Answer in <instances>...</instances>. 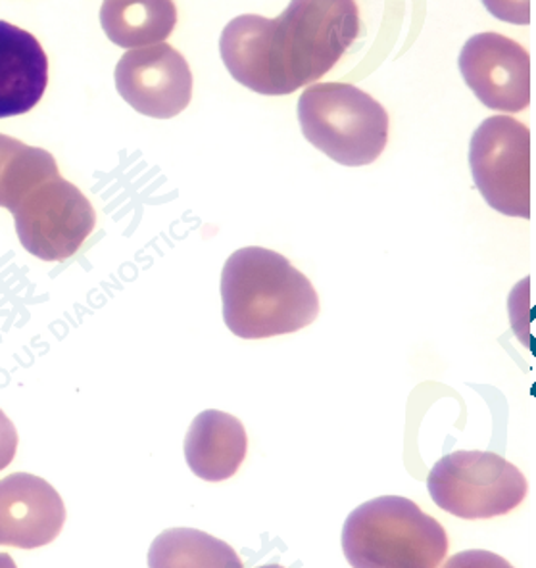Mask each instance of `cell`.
<instances>
[{"label": "cell", "instance_id": "obj_12", "mask_svg": "<svg viewBox=\"0 0 536 568\" xmlns=\"http://www.w3.org/2000/svg\"><path fill=\"white\" fill-rule=\"evenodd\" d=\"M249 436L241 420L230 413L206 409L191 423L185 438L189 469L206 483H223L241 469Z\"/></svg>", "mask_w": 536, "mask_h": 568}, {"label": "cell", "instance_id": "obj_4", "mask_svg": "<svg viewBox=\"0 0 536 568\" xmlns=\"http://www.w3.org/2000/svg\"><path fill=\"white\" fill-rule=\"evenodd\" d=\"M306 141L346 168L370 165L388 142V114L372 94L351 83H315L299 100Z\"/></svg>", "mask_w": 536, "mask_h": 568}, {"label": "cell", "instance_id": "obj_1", "mask_svg": "<svg viewBox=\"0 0 536 568\" xmlns=\"http://www.w3.org/2000/svg\"><path fill=\"white\" fill-rule=\"evenodd\" d=\"M223 321L244 341L299 333L320 315L310 278L280 252L236 250L222 271Z\"/></svg>", "mask_w": 536, "mask_h": 568}, {"label": "cell", "instance_id": "obj_18", "mask_svg": "<svg viewBox=\"0 0 536 568\" xmlns=\"http://www.w3.org/2000/svg\"><path fill=\"white\" fill-rule=\"evenodd\" d=\"M16 449H18V433H16L12 420L0 409V470L7 469L10 463L14 462Z\"/></svg>", "mask_w": 536, "mask_h": 568}, {"label": "cell", "instance_id": "obj_5", "mask_svg": "<svg viewBox=\"0 0 536 568\" xmlns=\"http://www.w3.org/2000/svg\"><path fill=\"white\" fill-rule=\"evenodd\" d=\"M431 499L464 520H486L515 511L529 484L522 470L493 452H454L427 476Z\"/></svg>", "mask_w": 536, "mask_h": 568}, {"label": "cell", "instance_id": "obj_15", "mask_svg": "<svg viewBox=\"0 0 536 568\" xmlns=\"http://www.w3.org/2000/svg\"><path fill=\"white\" fill-rule=\"evenodd\" d=\"M149 567H243L235 549L214 536L191 530L172 528L160 534L151 551Z\"/></svg>", "mask_w": 536, "mask_h": 568}, {"label": "cell", "instance_id": "obj_16", "mask_svg": "<svg viewBox=\"0 0 536 568\" xmlns=\"http://www.w3.org/2000/svg\"><path fill=\"white\" fill-rule=\"evenodd\" d=\"M57 173L51 152L0 133V207L10 210L31 186Z\"/></svg>", "mask_w": 536, "mask_h": 568}, {"label": "cell", "instance_id": "obj_17", "mask_svg": "<svg viewBox=\"0 0 536 568\" xmlns=\"http://www.w3.org/2000/svg\"><path fill=\"white\" fill-rule=\"evenodd\" d=\"M491 16L502 22L527 26L530 23V0H483Z\"/></svg>", "mask_w": 536, "mask_h": 568}, {"label": "cell", "instance_id": "obj_2", "mask_svg": "<svg viewBox=\"0 0 536 568\" xmlns=\"http://www.w3.org/2000/svg\"><path fill=\"white\" fill-rule=\"evenodd\" d=\"M360 29L356 0H291L270 33L275 97L293 94L333 70Z\"/></svg>", "mask_w": 536, "mask_h": 568}, {"label": "cell", "instance_id": "obj_6", "mask_svg": "<svg viewBox=\"0 0 536 568\" xmlns=\"http://www.w3.org/2000/svg\"><path fill=\"white\" fill-rule=\"evenodd\" d=\"M23 248L41 262H65L93 233L97 213L60 173L39 181L10 207Z\"/></svg>", "mask_w": 536, "mask_h": 568}, {"label": "cell", "instance_id": "obj_10", "mask_svg": "<svg viewBox=\"0 0 536 568\" xmlns=\"http://www.w3.org/2000/svg\"><path fill=\"white\" fill-rule=\"evenodd\" d=\"M64 523V501L41 476L14 473L0 480V546H49Z\"/></svg>", "mask_w": 536, "mask_h": 568}, {"label": "cell", "instance_id": "obj_11", "mask_svg": "<svg viewBox=\"0 0 536 568\" xmlns=\"http://www.w3.org/2000/svg\"><path fill=\"white\" fill-rule=\"evenodd\" d=\"M49 85V58L29 31L0 20V120L28 114Z\"/></svg>", "mask_w": 536, "mask_h": 568}, {"label": "cell", "instance_id": "obj_13", "mask_svg": "<svg viewBox=\"0 0 536 568\" xmlns=\"http://www.w3.org/2000/svg\"><path fill=\"white\" fill-rule=\"evenodd\" d=\"M270 33L272 20L244 14L231 20L220 39L223 64L230 70L231 78L264 97H275Z\"/></svg>", "mask_w": 536, "mask_h": 568}, {"label": "cell", "instance_id": "obj_3", "mask_svg": "<svg viewBox=\"0 0 536 568\" xmlns=\"http://www.w3.org/2000/svg\"><path fill=\"white\" fill-rule=\"evenodd\" d=\"M341 538L354 568H436L448 554L444 526L408 497L360 505L344 520Z\"/></svg>", "mask_w": 536, "mask_h": 568}, {"label": "cell", "instance_id": "obj_14", "mask_svg": "<svg viewBox=\"0 0 536 568\" xmlns=\"http://www.w3.org/2000/svg\"><path fill=\"white\" fill-rule=\"evenodd\" d=\"M178 23L173 0H104L102 31L123 49L164 43Z\"/></svg>", "mask_w": 536, "mask_h": 568}, {"label": "cell", "instance_id": "obj_8", "mask_svg": "<svg viewBox=\"0 0 536 568\" xmlns=\"http://www.w3.org/2000/svg\"><path fill=\"white\" fill-rule=\"evenodd\" d=\"M115 89L139 114L170 120L193 97V73L185 57L170 44L131 49L115 65Z\"/></svg>", "mask_w": 536, "mask_h": 568}, {"label": "cell", "instance_id": "obj_7", "mask_svg": "<svg viewBox=\"0 0 536 568\" xmlns=\"http://www.w3.org/2000/svg\"><path fill=\"white\" fill-rule=\"evenodd\" d=\"M475 189L508 217H530V131L509 115L486 118L469 142Z\"/></svg>", "mask_w": 536, "mask_h": 568}, {"label": "cell", "instance_id": "obj_9", "mask_svg": "<svg viewBox=\"0 0 536 568\" xmlns=\"http://www.w3.org/2000/svg\"><path fill=\"white\" fill-rule=\"evenodd\" d=\"M472 93L491 110L515 114L530 104V57L522 44L500 33L467 39L458 60Z\"/></svg>", "mask_w": 536, "mask_h": 568}]
</instances>
